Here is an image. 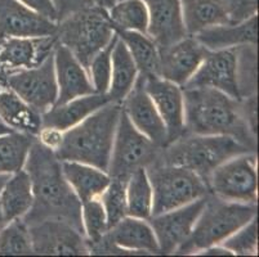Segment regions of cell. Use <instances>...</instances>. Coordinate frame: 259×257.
Masks as SVG:
<instances>
[{
  "label": "cell",
  "instance_id": "6da1fadb",
  "mask_svg": "<svg viewBox=\"0 0 259 257\" xmlns=\"http://www.w3.org/2000/svg\"><path fill=\"white\" fill-rule=\"evenodd\" d=\"M23 169L31 179L34 195L31 210L22 219L26 225L56 219L67 221L83 232L81 202L63 176L54 150L35 138Z\"/></svg>",
  "mask_w": 259,
  "mask_h": 257
},
{
  "label": "cell",
  "instance_id": "7a4b0ae2",
  "mask_svg": "<svg viewBox=\"0 0 259 257\" xmlns=\"http://www.w3.org/2000/svg\"><path fill=\"white\" fill-rule=\"evenodd\" d=\"M185 100V133L223 135L256 150V133L242 113L241 100L210 88H182Z\"/></svg>",
  "mask_w": 259,
  "mask_h": 257
},
{
  "label": "cell",
  "instance_id": "3957f363",
  "mask_svg": "<svg viewBox=\"0 0 259 257\" xmlns=\"http://www.w3.org/2000/svg\"><path fill=\"white\" fill-rule=\"evenodd\" d=\"M121 103L108 102L91 116L63 131L54 153L60 161L92 165L107 173Z\"/></svg>",
  "mask_w": 259,
  "mask_h": 257
},
{
  "label": "cell",
  "instance_id": "277c9868",
  "mask_svg": "<svg viewBox=\"0 0 259 257\" xmlns=\"http://www.w3.org/2000/svg\"><path fill=\"white\" fill-rule=\"evenodd\" d=\"M256 210V203L228 202L208 193L190 237L174 254H199L208 247L222 244L231 234L255 218Z\"/></svg>",
  "mask_w": 259,
  "mask_h": 257
},
{
  "label": "cell",
  "instance_id": "5b68a950",
  "mask_svg": "<svg viewBox=\"0 0 259 257\" xmlns=\"http://www.w3.org/2000/svg\"><path fill=\"white\" fill-rule=\"evenodd\" d=\"M246 152L251 150L230 136L185 133L161 148L157 161L191 170L206 183L215 167Z\"/></svg>",
  "mask_w": 259,
  "mask_h": 257
},
{
  "label": "cell",
  "instance_id": "8992f818",
  "mask_svg": "<svg viewBox=\"0 0 259 257\" xmlns=\"http://www.w3.org/2000/svg\"><path fill=\"white\" fill-rule=\"evenodd\" d=\"M54 35L87 70L93 57L111 41L115 28L107 11L92 6L58 21Z\"/></svg>",
  "mask_w": 259,
  "mask_h": 257
},
{
  "label": "cell",
  "instance_id": "52a82bcc",
  "mask_svg": "<svg viewBox=\"0 0 259 257\" xmlns=\"http://www.w3.org/2000/svg\"><path fill=\"white\" fill-rule=\"evenodd\" d=\"M146 171L154 195L152 215L182 207L209 193L205 180L185 167L162 164L156 160L146 167Z\"/></svg>",
  "mask_w": 259,
  "mask_h": 257
},
{
  "label": "cell",
  "instance_id": "ba28073f",
  "mask_svg": "<svg viewBox=\"0 0 259 257\" xmlns=\"http://www.w3.org/2000/svg\"><path fill=\"white\" fill-rule=\"evenodd\" d=\"M209 193L228 202L256 203L258 174L255 152H246L227 160L206 179Z\"/></svg>",
  "mask_w": 259,
  "mask_h": 257
},
{
  "label": "cell",
  "instance_id": "9c48e42d",
  "mask_svg": "<svg viewBox=\"0 0 259 257\" xmlns=\"http://www.w3.org/2000/svg\"><path fill=\"white\" fill-rule=\"evenodd\" d=\"M160 150L161 147L140 133L121 110L108 165V175L110 178L128 180L134 171L146 169L156 161Z\"/></svg>",
  "mask_w": 259,
  "mask_h": 257
},
{
  "label": "cell",
  "instance_id": "30bf717a",
  "mask_svg": "<svg viewBox=\"0 0 259 257\" xmlns=\"http://www.w3.org/2000/svg\"><path fill=\"white\" fill-rule=\"evenodd\" d=\"M89 249L91 254H160L151 225L147 220L132 216H125L111 226Z\"/></svg>",
  "mask_w": 259,
  "mask_h": 257
},
{
  "label": "cell",
  "instance_id": "8fae6325",
  "mask_svg": "<svg viewBox=\"0 0 259 257\" xmlns=\"http://www.w3.org/2000/svg\"><path fill=\"white\" fill-rule=\"evenodd\" d=\"M2 79L40 115L47 112L57 102L58 88L54 72L53 54L36 67L12 72Z\"/></svg>",
  "mask_w": 259,
  "mask_h": 257
},
{
  "label": "cell",
  "instance_id": "7c38bea8",
  "mask_svg": "<svg viewBox=\"0 0 259 257\" xmlns=\"http://www.w3.org/2000/svg\"><path fill=\"white\" fill-rule=\"evenodd\" d=\"M34 254L81 256L91 254L83 232L67 221L48 219L27 225Z\"/></svg>",
  "mask_w": 259,
  "mask_h": 257
},
{
  "label": "cell",
  "instance_id": "4fadbf2b",
  "mask_svg": "<svg viewBox=\"0 0 259 257\" xmlns=\"http://www.w3.org/2000/svg\"><path fill=\"white\" fill-rule=\"evenodd\" d=\"M206 195L185 206L159 215H152L148 219V224L156 235L160 254H174L188 239L200 212L204 209Z\"/></svg>",
  "mask_w": 259,
  "mask_h": 257
},
{
  "label": "cell",
  "instance_id": "5bb4252c",
  "mask_svg": "<svg viewBox=\"0 0 259 257\" xmlns=\"http://www.w3.org/2000/svg\"><path fill=\"white\" fill-rule=\"evenodd\" d=\"M206 52L192 35L159 48L157 76L183 88L201 65Z\"/></svg>",
  "mask_w": 259,
  "mask_h": 257
},
{
  "label": "cell",
  "instance_id": "9a60e30c",
  "mask_svg": "<svg viewBox=\"0 0 259 257\" xmlns=\"http://www.w3.org/2000/svg\"><path fill=\"white\" fill-rule=\"evenodd\" d=\"M183 88H210L240 99L236 79V48L206 52L201 65Z\"/></svg>",
  "mask_w": 259,
  "mask_h": 257
},
{
  "label": "cell",
  "instance_id": "2e32d148",
  "mask_svg": "<svg viewBox=\"0 0 259 257\" xmlns=\"http://www.w3.org/2000/svg\"><path fill=\"white\" fill-rule=\"evenodd\" d=\"M56 45V35L6 39L0 42V77L36 67L53 54Z\"/></svg>",
  "mask_w": 259,
  "mask_h": 257
},
{
  "label": "cell",
  "instance_id": "e0dca14e",
  "mask_svg": "<svg viewBox=\"0 0 259 257\" xmlns=\"http://www.w3.org/2000/svg\"><path fill=\"white\" fill-rule=\"evenodd\" d=\"M121 110L124 111L129 121L140 133L147 136L159 147L168 144L165 125L162 122L152 99L145 89V77L140 75L129 91L128 95L122 99Z\"/></svg>",
  "mask_w": 259,
  "mask_h": 257
},
{
  "label": "cell",
  "instance_id": "ac0fdd59",
  "mask_svg": "<svg viewBox=\"0 0 259 257\" xmlns=\"http://www.w3.org/2000/svg\"><path fill=\"white\" fill-rule=\"evenodd\" d=\"M145 77V89L165 125L168 144L185 134V100L180 85L159 76Z\"/></svg>",
  "mask_w": 259,
  "mask_h": 257
},
{
  "label": "cell",
  "instance_id": "d6986e66",
  "mask_svg": "<svg viewBox=\"0 0 259 257\" xmlns=\"http://www.w3.org/2000/svg\"><path fill=\"white\" fill-rule=\"evenodd\" d=\"M57 23L35 13L18 0H0V42L9 37H39L56 34Z\"/></svg>",
  "mask_w": 259,
  "mask_h": 257
},
{
  "label": "cell",
  "instance_id": "ffe728a7",
  "mask_svg": "<svg viewBox=\"0 0 259 257\" xmlns=\"http://www.w3.org/2000/svg\"><path fill=\"white\" fill-rule=\"evenodd\" d=\"M148 12L147 35L159 48L188 36L181 0H143Z\"/></svg>",
  "mask_w": 259,
  "mask_h": 257
},
{
  "label": "cell",
  "instance_id": "44dd1931",
  "mask_svg": "<svg viewBox=\"0 0 259 257\" xmlns=\"http://www.w3.org/2000/svg\"><path fill=\"white\" fill-rule=\"evenodd\" d=\"M53 61L58 88L56 105L96 93L88 71L66 46L57 42L53 52Z\"/></svg>",
  "mask_w": 259,
  "mask_h": 257
},
{
  "label": "cell",
  "instance_id": "7402d4cb",
  "mask_svg": "<svg viewBox=\"0 0 259 257\" xmlns=\"http://www.w3.org/2000/svg\"><path fill=\"white\" fill-rule=\"evenodd\" d=\"M206 50H223L258 42V14L240 23L211 26L192 35Z\"/></svg>",
  "mask_w": 259,
  "mask_h": 257
},
{
  "label": "cell",
  "instance_id": "603a6c76",
  "mask_svg": "<svg viewBox=\"0 0 259 257\" xmlns=\"http://www.w3.org/2000/svg\"><path fill=\"white\" fill-rule=\"evenodd\" d=\"M108 102L110 99L107 95L94 93L71 99L61 105H54L41 115V127L54 129L63 133L91 116L92 113Z\"/></svg>",
  "mask_w": 259,
  "mask_h": 257
},
{
  "label": "cell",
  "instance_id": "cb8c5ba5",
  "mask_svg": "<svg viewBox=\"0 0 259 257\" xmlns=\"http://www.w3.org/2000/svg\"><path fill=\"white\" fill-rule=\"evenodd\" d=\"M0 121L12 130L36 138L41 130V115L32 110L0 77Z\"/></svg>",
  "mask_w": 259,
  "mask_h": 257
},
{
  "label": "cell",
  "instance_id": "d4e9b609",
  "mask_svg": "<svg viewBox=\"0 0 259 257\" xmlns=\"http://www.w3.org/2000/svg\"><path fill=\"white\" fill-rule=\"evenodd\" d=\"M61 169L81 203L93 198H100L111 180L108 173L81 162L61 161Z\"/></svg>",
  "mask_w": 259,
  "mask_h": 257
},
{
  "label": "cell",
  "instance_id": "484cf974",
  "mask_svg": "<svg viewBox=\"0 0 259 257\" xmlns=\"http://www.w3.org/2000/svg\"><path fill=\"white\" fill-rule=\"evenodd\" d=\"M181 7L188 35L230 23L231 0H181Z\"/></svg>",
  "mask_w": 259,
  "mask_h": 257
},
{
  "label": "cell",
  "instance_id": "4316f807",
  "mask_svg": "<svg viewBox=\"0 0 259 257\" xmlns=\"http://www.w3.org/2000/svg\"><path fill=\"white\" fill-rule=\"evenodd\" d=\"M32 195L31 179L25 169L11 174L0 192V210L6 223L23 219L31 210Z\"/></svg>",
  "mask_w": 259,
  "mask_h": 257
},
{
  "label": "cell",
  "instance_id": "83f0119b",
  "mask_svg": "<svg viewBox=\"0 0 259 257\" xmlns=\"http://www.w3.org/2000/svg\"><path fill=\"white\" fill-rule=\"evenodd\" d=\"M140 72L126 49L125 44L117 36L111 54V79L106 95L110 102L121 103L137 81Z\"/></svg>",
  "mask_w": 259,
  "mask_h": 257
},
{
  "label": "cell",
  "instance_id": "f1b7e54d",
  "mask_svg": "<svg viewBox=\"0 0 259 257\" xmlns=\"http://www.w3.org/2000/svg\"><path fill=\"white\" fill-rule=\"evenodd\" d=\"M125 44L138 72L142 76H157L159 46L147 34L137 31H115Z\"/></svg>",
  "mask_w": 259,
  "mask_h": 257
},
{
  "label": "cell",
  "instance_id": "f546056e",
  "mask_svg": "<svg viewBox=\"0 0 259 257\" xmlns=\"http://www.w3.org/2000/svg\"><path fill=\"white\" fill-rule=\"evenodd\" d=\"M126 215L148 220L152 215L154 195L146 169H138L126 180Z\"/></svg>",
  "mask_w": 259,
  "mask_h": 257
},
{
  "label": "cell",
  "instance_id": "4dcf8cb0",
  "mask_svg": "<svg viewBox=\"0 0 259 257\" xmlns=\"http://www.w3.org/2000/svg\"><path fill=\"white\" fill-rule=\"evenodd\" d=\"M34 139L21 131L0 135V175H11L23 169Z\"/></svg>",
  "mask_w": 259,
  "mask_h": 257
},
{
  "label": "cell",
  "instance_id": "1f68e13d",
  "mask_svg": "<svg viewBox=\"0 0 259 257\" xmlns=\"http://www.w3.org/2000/svg\"><path fill=\"white\" fill-rule=\"evenodd\" d=\"M107 16L115 31H137L147 34L148 12L143 0H119Z\"/></svg>",
  "mask_w": 259,
  "mask_h": 257
},
{
  "label": "cell",
  "instance_id": "d6a6232c",
  "mask_svg": "<svg viewBox=\"0 0 259 257\" xmlns=\"http://www.w3.org/2000/svg\"><path fill=\"white\" fill-rule=\"evenodd\" d=\"M256 45L236 48V79L240 99L256 95Z\"/></svg>",
  "mask_w": 259,
  "mask_h": 257
},
{
  "label": "cell",
  "instance_id": "836d02e7",
  "mask_svg": "<svg viewBox=\"0 0 259 257\" xmlns=\"http://www.w3.org/2000/svg\"><path fill=\"white\" fill-rule=\"evenodd\" d=\"M34 254L29 228L22 219L9 221L0 230V256Z\"/></svg>",
  "mask_w": 259,
  "mask_h": 257
},
{
  "label": "cell",
  "instance_id": "e575fe53",
  "mask_svg": "<svg viewBox=\"0 0 259 257\" xmlns=\"http://www.w3.org/2000/svg\"><path fill=\"white\" fill-rule=\"evenodd\" d=\"M81 225L89 247L97 243L107 233V216L100 198H93L81 203Z\"/></svg>",
  "mask_w": 259,
  "mask_h": 257
},
{
  "label": "cell",
  "instance_id": "d590c367",
  "mask_svg": "<svg viewBox=\"0 0 259 257\" xmlns=\"http://www.w3.org/2000/svg\"><path fill=\"white\" fill-rule=\"evenodd\" d=\"M116 40L117 34L115 32L111 41L93 57V60L91 61L87 68L94 91L97 94H102V95L107 94L110 79H111V54Z\"/></svg>",
  "mask_w": 259,
  "mask_h": 257
},
{
  "label": "cell",
  "instance_id": "8d00e7d4",
  "mask_svg": "<svg viewBox=\"0 0 259 257\" xmlns=\"http://www.w3.org/2000/svg\"><path fill=\"white\" fill-rule=\"evenodd\" d=\"M126 180L111 178L110 184L101 194L100 199L107 216L108 229L119 223L126 215V197H125Z\"/></svg>",
  "mask_w": 259,
  "mask_h": 257
},
{
  "label": "cell",
  "instance_id": "74e56055",
  "mask_svg": "<svg viewBox=\"0 0 259 257\" xmlns=\"http://www.w3.org/2000/svg\"><path fill=\"white\" fill-rule=\"evenodd\" d=\"M226 249L232 253V256H255L258 247V226L256 216L245 224L234 234H231L222 243Z\"/></svg>",
  "mask_w": 259,
  "mask_h": 257
},
{
  "label": "cell",
  "instance_id": "f35d334b",
  "mask_svg": "<svg viewBox=\"0 0 259 257\" xmlns=\"http://www.w3.org/2000/svg\"><path fill=\"white\" fill-rule=\"evenodd\" d=\"M258 12V0H231L230 23H240Z\"/></svg>",
  "mask_w": 259,
  "mask_h": 257
},
{
  "label": "cell",
  "instance_id": "ab89813d",
  "mask_svg": "<svg viewBox=\"0 0 259 257\" xmlns=\"http://www.w3.org/2000/svg\"><path fill=\"white\" fill-rule=\"evenodd\" d=\"M18 2L34 11L35 13L43 16L44 18H48L56 23L58 22V13L53 0H18Z\"/></svg>",
  "mask_w": 259,
  "mask_h": 257
},
{
  "label": "cell",
  "instance_id": "60d3db41",
  "mask_svg": "<svg viewBox=\"0 0 259 257\" xmlns=\"http://www.w3.org/2000/svg\"><path fill=\"white\" fill-rule=\"evenodd\" d=\"M53 4L57 9L58 21L75 13V12L94 6L92 0H53Z\"/></svg>",
  "mask_w": 259,
  "mask_h": 257
},
{
  "label": "cell",
  "instance_id": "b9f144b4",
  "mask_svg": "<svg viewBox=\"0 0 259 257\" xmlns=\"http://www.w3.org/2000/svg\"><path fill=\"white\" fill-rule=\"evenodd\" d=\"M199 254L200 256H232V253L228 249H226L222 244L208 247V248L200 252Z\"/></svg>",
  "mask_w": 259,
  "mask_h": 257
},
{
  "label": "cell",
  "instance_id": "7bdbcfd3",
  "mask_svg": "<svg viewBox=\"0 0 259 257\" xmlns=\"http://www.w3.org/2000/svg\"><path fill=\"white\" fill-rule=\"evenodd\" d=\"M117 0H92V3H93L94 6L100 7V8L105 9V11H107V9L111 8V7L114 6Z\"/></svg>",
  "mask_w": 259,
  "mask_h": 257
},
{
  "label": "cell",
  "instance_id": "ee69618b",
  "mask_svg": "<svg viewBox=\"0 0 259 257\" xmlns=\"http://www.w3.org/2000/svg\"><path fill=\"white\" fill-rule=\"evenodd\" d=\"M9 178V175H0V192H2V189H3L4 184H6L7 179ZM6 220H4L3 218V214H2V210H0V230L3 229L4 226H6Z\"/></svg>",
  "mask_w": 259,
  "mask_h": 257
},
{
  "label": "cell",
  "instance_id": "f6af8a7d",
  "mask_svg": "<svg viewBox=\"0 0 259 257\" xmlns=\"http://www.w3.org/2000/svg\"><path fill=\"white\" fill-rule=\"evenodd\" d=\"M11 131H15V130H12L11 127H8L6 124H3V122L0 121V135L6 133H11Z\"/></svg>",
  "mask_w": 259,
  "mask_h": 257
},
{
  "label": "cell",
  "instance_id": "bcb514c9",
  "mask_svg": "<svg viewBox=\"0 0 259 257\" xmlns=\"http://www.w3.org/2000/svg\"><path fill=\"white\" fill-rule=\"evenodd\" d=\"M117 2H119V0H117Z\"/></svg>",
  "mask_w": 259,
  "mask_h": 257
}]
</instances>
